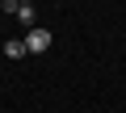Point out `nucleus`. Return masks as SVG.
<instances>
[{
    "label": "nucleus",
    "instance_id": "nucleus-1",
    "mask_svg": "<svg viewBox=\"0 0 126 113\" xmlns=\"http://www.w3.org/2000/svg\"><path fill=\"white\" fill-rule=\"evenodd\" d=\"M25 50H30V54H46V50H50V34H46L42 25L25 29Z\"/></svg>",
    "mask_w": 126,
    "mask_h": 113
},
{
    "label": "nucleus",
    "instance_id": "nucleus-3",
    "mask_svg": "<svg viewBox=\"0 0 126 113\" xmlns=\"http://www.w3.org/2000/svg\"><path fill=\"white\" fill-rule=\"evenodd\" d=\"M17 21H21L25 29H34V4H21V9H17Z\"/></svg>",
    "mask_w": 126,
    "mask_h": 113
},
{
    "label": "nucleus",
    "instance_id": "nucleus-2",
    "mask_svg": "<svg viewBox=\"0 0 126 113\" xmlns=\"http://www.w3.org/2000/svg\"><path fill=\"white\" fill-rule=\"evenodd\" d=\"M4 54H9V59H25V38H13V42H4Z\"/></svg>",
    "mask_w": 126,
    "mask_h": 113
},
{
    "label": "nucleus",
    "instance_id": "nucleus-4",
    "mask_svg": "<svg viewBox=\"0 0 126 113\" xmlns=\"http://www.w3.org/2000/svg\"><path fill=\"white\" fill-rule=\"evenodd\" d=\"M17 9H21V0H4V13H13V17H17Z\"/></svg>",
    "mask_w": 126,
    "mask_h": 113
},
{
    "label": "nucleus",
    "instance_id": "nucleus-5",
    "mask_svg": "<svg viewBox=\"0 0 126 113\" xmlns=\"http://www.w3.org/2000/svg\"><path fill=\"white\" fill-rule=\"evenodd\" d=\"M21 4H30V0H21Z\"/></svg>",
    "mask_w": 126,
    "mask_h": 113
}]
</instances>
